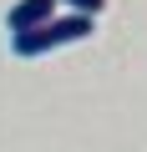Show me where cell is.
I'll return each mask as SVG.
<instances>
[{"mask_svg": "<svg viewBox=\"0 0 147 152\" xmlns=\"http://www.w3.org/2000/svg\"><path fill=\"white\" fill-rule=\"evenodd\" d=\"M91 36V15H71V10H56L51 20H41L36 31H15L10 36V51L20 61H36V56H51L61 46H76Z\"/></svg>", "mask_w": 147, "mask_h": 152, "instance_id": "6da1fadb", "label": "cell"}, {"mask_svg": "<svg viewBox=\"0 0 147 152\" xmlns=\"http://www.w3.org/2000/svg\"><path fill=\"white\" fill-rule=\"evenodd\" d=\"M51 15H56V0H15L10 15H5V26H10V36H15V31H36V26L51 20Z\"/></svg>", "mask_w": 147, "mask_h": 152, "instance_id": "7a4b0ae2", "label": "cell"}, {"mask_svg": "<svg viewBox=\"0 0 147 152\" xmlns=\"http://www.w3.org/2000/svg\"><path fill=\"white\" fill-rule=\"evenodd\" d=\"M56 5H66L71 15H91V20H97V10L107 5V0H56Z\"/></svg>", "mask_w": 147, "mask_h": 152, "instance_id": "3957f363", "label": "cell"}]
</instances>
